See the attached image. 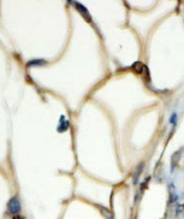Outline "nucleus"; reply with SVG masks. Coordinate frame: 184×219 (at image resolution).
Instances as JSON below:
<instances>
[{
	"label": "nucleus",
	"instance_id": "nucleus-1",
	"mask_svg": "<svg viewBox=\"0 0 184 219\" xmlns=\"http://www.w3.org/2000/svg\"><path fill=\"white\" fill-rule=\"evenodd\" d=\"M7 208H9V211L12 214H16V213H18L21 211V204H19V201L16 198H13V199L10 200V202L7 205Z\"/></svg>",
	"mask_w": 184,
	"mask_h": 219
},
{
	"label": "nucleus",
	"instance_id": "nucleus-2",
	"mask_svg": "<svg viewBox=\"0 0 184 219\" xmlns=\"http://www.w3.org/2000/svg\"><path fill=\"white\" fill-rule=\"evenodd\" d=\"M13 219H22V218H21V215H15Z\"/></svg>",
	"mask_w": 184,
	"mask_h": 219
}]
</instances>
